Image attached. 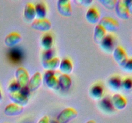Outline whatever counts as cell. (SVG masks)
Returning a JSON list of instances; mask_svg holds the SVG:
<instances>
[{"mask_svg": "<svg viewBox=\"0 0 132 123\" xmlns=\"http://www.w3.org/2000/svg\"><path fill=\"white\" fill-rule=\"evenodd\" d=\"M77 116V111L73 108L68 107L63 109L57 117L58 123H68L76 119Z\"/></svg>", "mask_w": 132, "mask_h": 123, "instance_id": "obj_1", "label": "cell"}, {"mask_svg": "<svg viewBox=\"0 0 132 123\" xmlns=\"http://www.w3.org/2000/svg\"><path fill=\"white\" fill-rule=\"evenodd\" d=\"M100 47L104 52L111 53H113L116 47V38L113 35L108 33L105 35L101 42L99 43Z\"/></svg>", "mask_w": 132, "mask_h": 123, "instance_id": "obj_2", "label": "cell"}, {"mask_svg": "<svg viewBox=\"0 0 132 123\" xmlns=\"http://www.w3.org/2000/svg\"><path fill=\"white\" fill-rule=\"evenodd\" d=\"M43 80L44 81L48 87L53 90H59V85L58 82V78L55 76L54 70H48L44 74L43 76Z\"/></svg>", "mask_w": 132, "mask_h": 123, "instance_id": "obj_3", "label": "cell"}, {"mask_svg": "<svg viewBox=\"0 0 132 123\" xmlns=\"http://www.w3.org/2000/svg\"><path fill=\"white\" fill-rule=\"evenodd\" d=\"M98 24L103 27L106 31L110 32H116L119 27L118 21L110 17H103L100 19Z\"/></svg>", "mask_w": 132, "mask_h": 123, "instance_id": "obj_4", "label": "cell"}, {"mask_svg": "<svg viewBox=\"0 0 132 123\" xmlns=\"http://www.w3.org/2000/svg\"><path fill=\"white\" fill-rule=\"evenodd\" d=\"M15 80L19 83L21 87L28 86L30 80V76L27 69L22 67H18L15 70Z\"/></svg>", "mask_w": 132, "mask_h": 123, "instance_id": "obj_5", "label": "cell"}, {"mask_svg": "<svg viewBox=\"0 0 132 123\" xmlns=\"http://www.w3.org/2000/svg\"><path fill=\"white\" fill-rule=\"evenodd\" d=\"M116 13L118 17L123 20H128L130 17L128 8L125 2V0H119L117 1L116 7Z\"/></svg>", "mask_w": 132, "mask_h": 123, "instance_id": "obj_6", "label": "cell"}, {"mask_svg": "<svg viewBox=\"0 0 132 123\" xmlns=\"http://www.w3.org/2000/svg\"><path fill=\"white\" fill-rule=\"evenodd\" d=\"M89 95L94 100H101L104 95V88L101 83H94L89 88Z\"/></svg>", "mask_w": 132, "mask_h": 123, "instance_id": "obj_7", "label": "cell"}, {"mask_svg": "<svg viewBox=\"0 0 132 123\" xmlns=\"http://www.w3.org/2000/svg\"><path fill=\"white\" fill-rule=\"evenodd\" d=\"M113 56L115 61L121 67H123L128 59L126 50L121 46H116L113 51Z\"/></svg>", "mask_w": 132, "mask_h": 123, "instance_id": "obj_8", "label": "cell"}, {"mask_svg": "<svg viewBox=\"0 0 132 123\" xmlns=\"http://www.w3.org/2000/svg\"><path fill=\"white\" fill-rule=\"evenodd\" d=\"M31 26L33 29L40 32H48L52 27L50 20L46 18L44 19H36L32 21Z\"/></svg>", "mask_w": 132, "mask_h": 123, "instance_id": "obj_9", "label": "cell"}, {"mask_svg": "<svg viewBox=\"0 0 132 123\" xmlns=\"http://www.w3.org/2000/svg\"><path fill=\"white\" fill-rule=\"evenodd\" d=\"M59 14L64 17H70L72 14V8L70 0H59L57 3Z\"/></svg>", "mask_w": 132, "mask_h": 123, "instance_id": "obj_10", "label": "cell"}, {"mask_svg": "<svg viewBox=\"0 0 132 123\" xmlns=\"http://www.w3.org/2000/svg\"><path fill=\"white\" fill-rule=\"evenodd\" d=\"M98 106L100 110L105 114H112L116 110L113 107L111 97L109 96L103 97L101 99L99 100Z\"/></svg>", "mask_w": 132, "mask_h": 123, "instance_id": "obj_11", "label": "cell"}, {"mask_svg": "<svg viewBox=\"0 0 132 123\" xmlns=\"http://www.w3.org/2000/svg\"><path fill=\"white\" fill-rule=\"evenodd\" d=\"M112 104L116 110H122L127 106V100L122 95L115 94L111 97Z\"/></svg>", "mask_w": 132, "mask_h": 123, "instance_id": "obj_12", "label": "cell"}, {"mask_svg": "<svg viewBox=\"0 0 132 123\" xmlns=\"http://www.w3.org/2000/svg\"><path fill=\"white\" fill-rule=\"evenodd\" d=\"M9 99L13 103L17 104L24 107L28 104L29 98L20 92H14V93H9Z\"/></svg>", "mask_w": 132, "mask_h": 123, "instance_id": "obj_13", "label": "cell"}, {"mask_svg": "<svg viewBox=\"0 0 132 123\" xmlns=\"http://www.w3.org/2000/svg\"><path fill=\"white\" fill-rule=\"evenodd\" d=\"M23 111V106L12 102L6 105L4 110V113L7 116H17L21 114Z\"/></svg>", "mask_w": 132, "mask_h": 123, "instance_id": "obj_14", "label": "cell"}, {"mask_svg": "<svg viewBox=\"0 0 132 123\" xmlns=\"http://www.w3.org/2000/svg\"><path fill=\"white\" fill-rule=\"evenodd\" d=\"M43 80V77L39 72H36L30 78L28 84V87L30 92H34L40 87L41 82Z\"/></svg>", "mask_w": 132, "mask_h": 123, "instance_id": "obj_15", "label": "cell"}, {"mask_svg": "<svg viewBox=\"0 0 132 123\" xmlns=\"http://www.w3.org/2000/svg\"><path fill=\"white\" fill-rule=\"evenodd\" d=\"M22 37L20 33L16 32H13L8 34L5 38V45L8 47H14L21 41Z\"/></svg>", "mask_w": 132, "mask_h": 123, "instance_id": "obj_16", "label": "cell"}, {"mask_svg": "<svg viewBox=\"0 0 132 123\" xmlns=\"http://www.w3.org/2000/svg\"><path fill=\"white\" fill-rule=\"evenodd\" d=\"M86 19L91 24H96L100 20V12L95 7H90L86 13Z\"/></svg>", "mask_w": 132, "mask_h": 123, "instance_id": "obj_17", "label": "cell"}, {"mask_svg": "<svg viewBox=\"0 0 132 123\" xmlns=\"http://www.w3.org/2000/svg\"><path fill=\"white\" fill-rule=\"evenodd\" d=\"M57 78L59 88L64 91H67L70 89L72 85V79L68 74H61Z\"/></svg>", "mask_w": 132, "mask_h": 123, "instance_id": "obj_18", "label": "cell"}, {"mask_svg": "<svg viewBox=\"0 0 132 123\" xmlns=\"http://www.w3.org/2000/svg\"><path fill=\"white\" fill-rule=\"evenodd\" d=\"M122 78L119 75H113L108 80V85L110 88L114 91H118L121 88Z\"/></svg>", "mask_w": 132, "mask_h": 123, "instance_id": "obj_19", "label": "cell"}, {"mask_svg": "<svg viewBox=\"0 0 132 123\" xmlns=\"http://www.w3.org/2000/svg\"><path fill=\"white\" fill-rule=\"evenodd\" d=\"M24 16L27 20L33 21L36 18V11H35L34 5L32 3H27L24 6Z\"/></svg>", "mask_w": 132, "mask_h": 123, "instance_id": "obj_20", "label": "cell"}, {"mask_svg": "<svg viewBox=\"0 0 132 123\" xmlns=\"http://www.w3.org/2000/svg\"><path fill=\"white\" fill-rule=\"evenodd\" d=\"M59 68L61 72H62V74L69 75L73 70V65L70 60L68 58H63L60 61Z\"/></svg>", "mask_w": 132, "mask_h": 123, "instance_id": "obj_21", "label": "cell"}, {"mask_svg": "<svg viewBox=\"0 0 132 123\" xmlns=\"http://www.w3.org/2000/svg\"><path fill=\"white\" fill-rule=\"evenodd\" d=\"M60 59L59 58L55 57L50 59L48 60H45V61H42V65L45 69L46 70H54L56 69L60 64Z\"/></svg>", "mask_w": 132, "mask_h": 123, "instance_id": "obj_22", "label": "cell"}, {"mask_svg": "<svg viewBox=\"0 0 132 123\" xmlns=\"http://www.w3.org/2000/svg\"><path fill=\"white\" fill-rule=\"evenodd\" d=\"M36 15L37 19H44L46 18L47 15V7L44 2H38L34 5Z\"/></svg>", "mask_w": 132, "mask_h": 123, "instance_id": "obj_23", "label": "cell"}, {"mask_svg": "<svg viewBox=\"0 0 132 123\" xmlns=\"http://www.w3.org/2000/svg\"><path fill=\"white\" fill-rule=\"evenodd\" d=\"M106 35V31L104 29V28L102 27L100 24H97L94 28V39L95 43L99 44Z\"/></svg>", "mask_w": 132, "mask_h": 123, "instance_id": "obj_24", "label": "cell"}, {"mask_svg": "<svg viewBox=\"0 0 132 123\" xmlns=\"http://www.w3.org/2000/svg\"><path fill=\"white\" fill-rule=\"evenodd\" d=\"M53 44H54V38L50 33H45L41 37V45L44 50L50 49L52 48Z\"/></svg>", "mask_w": 132, "mask_h": 123, "instance_id": "obj_25", "label": "cell"}, {"mask_svg": "<svg viewBox=\"0 0 132 123\" xmlns=\"http://www.w3.org/2000/svg\"><path fill=\"white\" fill-rule=\"evenodd\" d=\"M121 88L126 92H131L132 91V77L127 76L123 78L122 80V85Z\"/></svg>", "mask_w": 132, "mask_h": 123, "instance_id": "obj_26", "label": "cell"}, {"mask_svg": "<svg viewBox=\"0 0 132 123\" xmlns=\"http://www.w3.org/2000/svg\"><path fill=\"white\" fill-rule=\"evenodd\" d=\"M21 86L19 85V83L17 82L15 79L12 80L10 81L7 87V90L9 93H14V92H19L21 89Z\"/></svg>", "mask_w": 132, "mask_h": 123, "instance_id": "obj_27", "label": "cell"}, {"mask_svg": "<svg viewBox=\"0 0 132 123\" xmlns=\"http://www.w3.org/2000/svg\"><path fill=\"white\" fill-rule=\"evenodd\" d=\"M117 1L116 0H99V2L101 3L106 8L111 10L115 8Z\"/></svg>", "mask_w": 132, "mask_h": 123, "instance_id": "obj_28", "label": "cell"}, {"mask_svg": "<svg viewBox=\"0 0 132 123\" xmlns=\"http://www.w3.org/2000/svg\"><path fill=\"white\" fill-rule=\"evenodd\" d=\"M55 57V51L52 48L50 49L44 50L42 53V61L48 60Z\"/></svg>", "mask_w": 132, "mask_h": 123, "instance_id": "obj_29", "label": "cell"}, {"mask_svg": "<svg viewBox=\"0 0 132 123\" xmlns=\"http://www.w3.org/2000/svg\"><path fill=\"white\" fill-rule=\"evenodd\" d=\"M122 67H123L124 70H126V72L132 73V58L128 59V60Z\"/></svg>", "mask_w": 132, "mask_h": 123, "instance_id": "obj_30", "label": "cell"}, {"mask_svg": "<svg viewBox=\"0 0 132 123\" xmlns=\"http://www.w3.org/2000/svg\"><path fill=\"white\" fill-rule=\"evenodd\" d=\"M19 92H20L21 93L23 94V95H24L25 96H27V97H28V98H29V96H30V89L28 88V86H26V87H21L20 89V90L19 91Z\"/></svg>", "mask_w": 132, "mask_h": 123, "instance_id": "obj_31", "label": "cell"}, {"mask_svg": "<svg viewBox=\"0 0 132 123\" xmlns=\"http://www.w3.org/2000/svg\"><path fill=\"white\" fill-rule=\"evenodd\" d=\"M37 123H50V118H49L48 116H47V115H45V116L41 117V119L39 120Z\"/></svg>", "mask_w": 132, "mask_h": 123, "instance_id": "obj_32", "label": "cell"}, {"mask_svg": "<svg viewBox=\"0 0 132 123\" xmlns=\"http://www.w3.org/2000/svg\"><path fill=\"white\" fill-rule=\"evenodd\" d=\"M125 2L128 8L130 14H132V0H125Z\"/></svg>", "mask_w": 132, "mask_h": 123, "instance_id": "obj_33", "label": "cell"}, {"mask_svg": "<svg viewBox=\"0 0 132 123\" xmlns=\"http://www.w3.org/2000/svg\"><path fill=\"white\" fill-rule=\"evenodd\" d=\"M77 2L82 4V5H83L84 6H89V5L92 3V0H81V1H78Z\"/></svg>", "mask_w": 132, "mask_h": 123, "instance_id": "obj_34", "label": "cell"}, {"mask_svg": "<svg viewBox=\"0 0 132 123\" xmlns=\"http://www.w3.org/2000/svg\"><path fill=\"white\" fill-rule=\"evenodd\" d=\"M86 123H96V122H95L94 120H88V121L86 122Z\"/></svg>", "mask_w": 132, "mask_h": 123, "instance_id": "obj_35", "label": "cell"}, {"mask_svg": "<svg viewBox=\"0 0 132 123\" xmlns=\"http://www.w3.org/2000/svg\"><path fill=\"white\" fill-rule=\"evenodd\" d=\"M2 99H3V96H2V93H1V88H0V101H1Z\"/></svg>", "mask_w": 132, "mask_h": 123, "instance_id": "obj_36", "label": "cell"}]
</instances>
